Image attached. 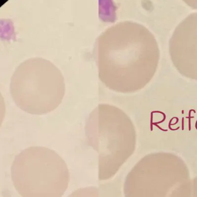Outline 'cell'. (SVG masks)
<instances>
[{
    "mask_svg": "<svg viewBox=\"0 0 197 197\" xmlns=\"http://www.w3.org/2000/svg\"><path fill=\"white\" fill-rule=\"evenodd\" d=\"M6 108L4 99L0 93V127L2 126L5 115Z\"/></svg>",
    "mask_w": 197,
    "mask_h": 197,
    "instance_id": "7",
    "label": "cell"
},
{
    "mask_svg": "<svg viewBox=\"0 0 197 197\" xmlns=\"http://www.w3.org/2000/svg\"><path fill=\"white\" fill-rule=\"evenodd\" d=\"M12 179L23 197H60L67 190L70 173L65 161L45 147L26 149L16 156L11 168Z\"/></svg>",
    "mask_w": 197,
    "mask_h": 197,
    "instance_id": "4",
    "label": "cell"
},
{
    "mask_svg": "<svg viewBox=\"0 0 197 197\" xmlns=\"http://www.w3.org/2000/svg\"><path fill=\"white\" fill-rule=\"evenodd\" d=\"M170 157L165 153L150 154L140 160L126 176L125 197H164L172 181Z\"/></svg>",
    "mask_w": 197,
    "mask_h": 197,
    "instance_id": "5",
    "label": "cell"
},
{
    "mask_svg": "<svg viewBox=\"0 0 197 197\" xmlns=\"http://www.w3.org/2000/svg\"><path fill=\"white\" fill-rule=\"evenodd\" d=\"M98 77L109 90L133 93L145 88L154 77L160 50L153 34L142 24L119 22L98 38Z\"/></svg>",
    "mask_w": 197,
    "mask_h": 197,
    "instance_id": "1",
    "label": "cell"
},
{
    "mask_svg": "<svg viewBox=\"0 0 197 197\" xmlns=\"http://www.w3.org/2000/svg\"><path fill=\"white\" fill-rule=\"evenodd\" d=\"M187 5L194 9H197V0H183Z\"/></svg>",
    "mask_w": 197,
    "mask_h": 197,
    "instance_id": "8",
    "label": "cell"
},
{
    "mask_svg": "<svg viewBox=\"0 0 197 197\" xmlns=\"http://www.w3.org/2000/svg\"><path fill=\"white\" fill-rule=\"evenodd\" d=\"M88 145L98 154V180L113 177L134 153L137 134L131 119L120 108L98 105L85 126Z\"/></svg>",
    "mask_w": 197,
    "mask_h": 197,
    "instance_id": "2",
    "label": "cell"
},
{
    "mask_svg": "<svg viewBox=\"0 0 197 197\" xmlns=\"http://www.w3.org/2000/svg\"><path fill=\"white\" fill-rule=\"evenodd\" d=\"M171 60L185 77L197 80V12L176 27L169 44Z\"/></svg>",
    "mask_w": 197,
    "mask_h": 197,
    "instance_id": "6",
    "label": "cell"
},
{
    "mask_svg": "<svg viewBox=\"0 0 197 197\" xmlns=\"http://www.w3.org/2000/svg\"><path fill=\"white\" fill-rule=\"evenodd\" d=\"M11 94L17 106L32 115L56 109L65 94L62 72L51 61L33 57L22 63L11 78Z\"/></svg>",
    "mask_w": 197,
    "mask_h": 197,
    "instance_id": "3",
    "label": "cell"
}]
</instances>
